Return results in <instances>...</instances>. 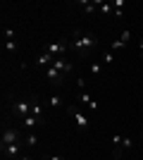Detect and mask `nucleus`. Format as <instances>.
Listing matches in <instances>:
<instances>
[{
	"mask_svg": "<svg viewBox=\"0 0 143 160\" xmlns=\"http://www.w3.org/2000/svg\"><path fill=\"white\" fill-rule=\"evenodd\" d=\"M95 46H98V36L88 31H74L72 41H69V48H74L79 55H88Z\"/></svg>",
	"mask_w": 143,
	"mask_h": 160,
	"instance_id": "f257e3e1",
	"label": "nucleus"
},
{
	"mask_svg": "<svg viewBox=\"0 0 143 160\" xmlns=\"http://www.w3.org/2000/svg\"><path fill=\"white\" fill-rule=\"evenodd\" d=\"M12 105V115H14V120H24V117H29L31 115V100H12L10 103Z\"/></svg>",
	"mask_w": 143,
	"mask_h": 160,
	"instance_id": "f03ea898",
	"label": "nucleus"
},
{
	"mask_svg": "<svg viewBox=\"0 0 143 160\" xmlns=\"http://www.w3.org/2000/svg\"><path fill=\"white\" fill-rule=\"evenodd\" d=\"M24 141H17V143H10V146H0V151H2V155H5L7 160H19L21 155H24Z\"/></svg>",
	"mask_w": 143,
	"mask_h": 160,
	"instance_id": "7ed1b4c3",
	"label": "nucleus"
},
{
	"mask_svg": "<svg viewBox=\"0 0 143 160\" xmlns=\"http://www.w3.org/2000/svg\"><path fill=\"white\" fill-rule=\"evenodd\" d=\"M67 112L74 117V124H76V129H79V132H86V129H88V124H91L88 117H86V115H83L76 105H69V108H67Z\"/></svg>",
	"mask_w": 143,
	"mask_h": 160,
	"instance_id": "20e7f679",
	"label": "nucleus"
},
{
	"mask_svg": "<svg viewBox=\"0 0 143 160\" xmlns=\"http://www.w3.org/2000/svg\"><path fill=\"white\" fill-rule=\"evenodd\" d=\"M24 136H21V132L17 127H5L2 129V136H0V146H10V143H17V141H21Z\"/></svg>",
	"mask_w": 143,
	"mask_h": 160,
	"instance_id": "39448f33",
	"label": "nucleus"
},
{
	"mask_svg": "<svg viewBox=\"0 0 143 160\" xmlns=\"http://www.w3.org/2000/svg\"><path fill=\"white\" fill-rule=\"evenodd\" d=\"M43 50H48L50 55H55V58H64V53L69 50V41H53V43H48Z\"/></svg>",
	"mask_w": 143,
	"mask_h": 160,
	"instance_id": "423d86ee",
	"label": "nucleus"
},
{
	"mask_svg": "<svg viewBox=\"0 0 143 160\" xmlns=\"http://www.w3.org/2000/svg\"><path fill=\"white\" fill-rule=\"evenodd\" d=\"M53 67H55V69H57V72L62 74V77H67V74H72V72H74V65H72V62H69L67 58H57V60L53 62Z\"/></svg>",
	"mask_w": 143,
	"mask_h": 160,
	"instance_id": "0eeeda50",
	"label": "nucleus"
},
{
	"mask_svg": "<svg viewBox=\"0 0 143 160\" xmlns=\"http://www.w3.org/2000/svg\"><path fill=\"white\" fill-rule=\"evenodd\" d=\"M31 115H34L36 120L41 122V124H45V115H43V105L38 103V98L36 96H31Z\"/></svg>",
	"mask_w": 143,
	"mask_h": 160,
	"instance_id": "6e6552de",
	"label": "nucleus"
},
{
	"mask_svg": "<svg viewBox=\"0 0 143 160\" xmlns=\"http://www.w3.org/2000/svg\"><path fill=\"white\" fill-rule=\"evenodd\" d=\"M76 100H79L81 105H88V110H98V103H95V100H93V98L88 96V91H86V88L76 93Z\"/></svg>",
	"mask_w": 143,
	"mask_h": 160,
	"instance_id": "1a4fd4ad",
	"label": "nucleus"
},
{
	"mask_svg": "<svg viewBox=\"0 0 143 160\" xmlns=\"http://www.w3.org/2000/svg\"><path fill=\"white\" fill-rule=\"evenodd\" d=\"M45 79L50 81V84H62V79H64V77H62V74L57 72L53 65H50V67H45Z\"/></svg>",
	"mask_w": 143,
	"mask_h": 160,
	"instance_id": "9d476101",
	"label": "nucleus"
},
{
	"mask_svg": "<svg viewBox=\"0 0 143 160\" xmlns=\"http://www.w3.org/2000/svg\"><path fill=\"white\" fill-rule=\"evenodd\" d=\"M55 60H57V58H55V55H50L48 50H43V53H38V55H36V65H41V67H43V65H45V67H50Z\"/></svg>",
	"mask_w": 143,
	"mask_h": 160,
	"instance_id": "9b49d317",
	"label": "nucleus"
},
{
	"mask_svg": "<svg viewBox=\"0 0 143 160\" xmlns=\"http://www.w3.org/2000/svg\"><path fill=\"white\" fill-rule=\"evenodd\" d=\"M21 141H24V146H26V148H36V146H38V134H36V132H29Z\"/></svg>",
	"mask_w": 143,
	"mask_h": 160,
	"instance_id": "f8f14e48",
	"label": "nucleus"
},
{
	"mask_svg": "<svg viewBox=\"0 0 143 160\" xmlns=\"http://www.w3.org/2000/svg\"><path fill=\"white\" fill-rule=\"evenodd\" d=\"M45 103H48L50 108H55V110H57V108H62V96H60V93H53V96H48Z\"/></svg>",
	"mask_w": 143,
	"mask_h": 160,
	"instance_id": "ddd939ff",
	"label": "nucleus"
},
{
	"mask_svg": "<svg viewBox=\"0 0 143 160\" xmlns=\"http://www.w3.org/2000/svg\"><path fill=\"white\" fill-rule=\"evenodd\" d=\"M21 124H24V129H29V132H31V129H34V127H38L41 122L36 120L34 115H29V117H24V120H21Z\"/></svg>",
	"mask_w": 143,
	"mask_h": 160,
	"instance_id": "4468645a",
	"label": "nucleus"
},
{
	"mask_svg": "<svg viewBox=\"0 0 143 160\" xmlns=\"http://www.w3.org/2000/svg\"><path fill=\"white\" fill-rule=\"evenodd\" d=\"M81 10H83L86 14H93L95 10H98V0H95V2H88V0H83V2H81Z\"/></svg>",
	"mask_w": 143,
	"mask_h": 160,
	"instance_id": "2eb2a0df",
	"label": "nucleus"
},
{
	"mask_svg": "<svg viewBox=\"0 0 143 160\" xmlns=\"http://www.w3.org/2000/svg\"><path fill=\"white\" fill-rule=\"evenodd\" d=\"M129 148H134V139L122 136V143H119V148H115V151H129Z\"/></svg>",
	"mask_w": 143,
	"mask_h": 160,
	"instance_id": "dca6fc26",
	"label": "nucleus"
},
{
	"mask_svg": "<svg viewBox=\"0 0 143 160\" xmlns=\"http://www.w3.org/2000/svg\"><path fill=\"white\" fill-rule=\"evenodd\" d=\"M100 72H102V62H93V65L88 67V74L93 77V79H95V77H100Z\"/></svg>",
	"mask_w": 143,
	"mask_h": 160,
	"instance_id": "f3484780",
	"label": "nucleus"
},
{
	"mask_svg": "<svg viewBox=\"0 0 143 160\" xmlns=\"http://www.w3.org/2000/svg\"><path fill=\"white\" fill-rule=\"evenodd\" d=\"M98 10H100L102 14H112V12H115L112 2H100V0H98Z\"/></svg>",
	"mask_w": 143,
	"mask_h": 160,
	"instance_id": "a211bd4d",
	"label": "nucleus"
},
{
	"mask_svg": "<svg viewBox=\"0 0 143 160\" xmlns=\"http://www.w3.org/2000/svg\"><path fill=\"white\" fill-rule=\"evenodd\" d=\"M112 62H115V50H105V53H102V65H112Z\"/></svg>",
	"mask_w": 143,
	"mask_h": 160,
	"instance_id": "6ab92c4d",
	"label": "nucleus"
},
{
	"mask_svg": "<svg viewBox=\"0 0 143 160\" xmlns=\"http://www.w3.org/2000/svg\"><path fill=\"white\" fill-rule=\"evenodd\" d=\"M14 36H17V31H14L12 27H5V31H2V41H14Z\"/></svg>",
	"mask_w": 143,
	"mask_h": 160,
	"instance_id": "aec40b11",
	"label": "nucleus"
},
{
	"mask_svg": "<svg viewBox=\"0 0 143 160\" xmlns=\"http://www.w3.org/2000/svg\"><path fill=\"white\" fill-rule=\"evenodd\" d=\"M124 48H126V43L119 41V38H115L112 43H110V50H115V53H117V50H124Z\"/></svg>",
	"mask_w": 143,
	"mask_h": 160,
	"instance_id": "412c9836",
	"label": "nucleus"
},
{
	"mask_svg": "<svg viewBox=\"0 0 143 160\" xmlns=\"http://www.w3.org/2000/svg\"><path fill=\"white\" fill-rule=\"evenodd\" d=\"M17 46H19L17 41H5V43H2V48H5L7 53H14V50H17Z\"/></svg>",
	"mask_w": 143,
	"mask_h": 160,
	"instance_id": "4be33fe9",
	"label": "nucleus"
},
{
	"mask_svg": "<svg viewBox=\"0 0 143 160\" xmlns=\"http://www.w3.org/2000/svg\"><path fill=\"white\" fill-rule=\"evenodd\" d=\"M131 38H134V36H131V31H129V29H124V31H122V36H119V41H124V43H129Z\"/></svg>",
	"mask_w": 143,
	"mask_h": 160,
	"instance_id": "5701e85b",
	"label": "nucleus"
},
{
	"mask_svg": "<svg viewBox=\"0 0 143 160\" xmlns=\"http://www.w3.org/2000/svg\"><path fill=\"white\" fill-rule=\"evenodd\" d=\"M110 160H122V151H112V158Z\"/></svg>",
	"mask_w": 143,
	"mask_h": 160,
	"instance_id": "b1692460",
	"label": "nucleus"
},
{
	"mask_svg": "<svg viewBox=\"0 0 143 160\" xmlns=\"http://www.w3.org/2000/svg\"><path fill=\"white\" fill-rule=\"evenodd\" d=\"M45 160H64V155H45Z\"/></svg>",
	"mask_w": 143,
	"mask_h": 160,
	"instance_id": "393cba45",
	"label": "nucleus"
},
{
	"mask_svg": "<svg viewBox=\"0 0 143 160\" xmlns=\"http://www.w3.org/2000/svg\"><path fill=\"white\" fill-rule=\"evenodd\" d=\"M138 50L143 53V38H138Z\"/></svg>",
	"mask_w": 143,
	"mask_h": 160,
	"instance_id": "a878e982",
	"label": "nucleus"
},
{
	"mask_svg": "<svg viewBox=\"0 0 143 160\" xmlns=\"http://www.w3.org/2000/svg\"><path fill=\"white\" fill-rule=\"evenodd\" d=\"M19 160H34V158H31V155H26V153H24V155H21Z\"/></svg>",
	"mask_w": 143,
	"mask_h": 160,
	"instance_id": "bb28decb",
	"label": "nucleus"
},
{
	"mask_svg": "<svg viewBox=\"0 0 143 160\" xmlns=\"http://www.w3.org/2000/svg\"><path fill=\"white\" fill-rule=\"evenodd\" d=\"M141 98H143V88H141Z\"/></svg>",
	"mask_w": 143,
	"mask_h": 160,
	"instance_id": "cd10ccee",
	"label": "nucleus"
},
{
	"mask_svg": "<svg viewBox=\"0 0 143 160\" xmlns=\"http://www.w3.org/2000/svg\"><path fill=\"white\" fill-rule=\"evenodd\" d=\"M141 139H143V134H141Z\"/></svg>",
	"mask_w": 143,
	"mask_h": 160,
	"instance_id": "c85d7f7f",
	"label": "nucleus"
}]
</instances>
